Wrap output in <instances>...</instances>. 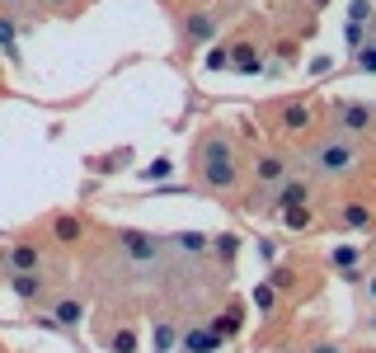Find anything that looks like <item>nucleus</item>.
<instances>
[{
  "label": "nucleus",
  "mask_w": 376,
  "mask_h": 353,
  "mask_svg": "<svg viewBox=\"0 0 376 353\" xmlns=\"http://www.w3.org/2000/svg\"><path fill=\"white\" fill-rule=\"evenodd\" d=\"M202 184L207 189H231L236 184V151H231L226 132H212L202 141Z\"/></svg>",
  "instance_id": "nucleus-1"
},
{
  "label": "nucleus",
  "mask_w": 376,
  "mask_h": 353,
  "mask_svg": "<svg viewBox=\"0 0 376 353\" xmlns=\"http://www.w3.org/2000/svg\"><path fill=\"white\" fill-rule=\"evenodd\" d=\"M353 165H357V151H353L348 137H329L320 151H315V170L320 174H348Z\"/></svg>",
  "instance_id": "nucleus-2"
},
{
  "label": "nucleus",
  "mask_w": 376,
  "mask_h": 353,
  "mask_svg": "<svg viewBox=\"0 0 376 353\" xmlns=\"http://www.w3.org/2000/svg\"><path fill=\"white\" fill-rule=\"evenodd\" d=\"M334 118H339V132H344V137H362L367 128H372V104L344 99V104L334 109Z\"/></svg>",
  "instance_id": "nucleus-3"
},
{
  "label": "nucleus",
  "mask_w": 376,
  "mask_h": 353,
  "mask_svg": "<svg viewBox=\"0 0 376 353\" xmlns=\"http://www.w3.org/2000/svg\"><path fill=\"white\" fill-rule=\"evenodd\" d=\"M118 245H123L132 259H141V264H146V259H160V241L146 236V231H118Z\"/></svg>",
  "instance_id": "nucleus-4"
},
{
  "label": "nucleus",
  "mask_w": 376,
  "mask_h": 353,
  "mask_svg": "<svg viewBox=\"0 0 376 353\" xmlns=\"http://www.w3.org/2000/svg\"><path fill=\"white\" fill-rule=\"evenodd\" d=\"M5 264H10V273H38V264H43V254H38V245H14L10 254H5Z\"/></svg>",
  "instance_id": "nucleus-5"
},
{
  "label": "nucleus",
  "mask_w": 376,
  "mask_h": 353,
  "mask_svg": "<svg viewBox=\"0 0 376 353\" xmlns=\"http://www.w3.org/2000/svg\"><path fill=\"white\" fill-rule=\"evenodd\" d=\"M278 128H282V132H306V128H311V109H306L301 99H296V104H282Z\"/></svg>",
  "instance_id": "nucleus-6"
},
{
  "label": "nucleus",
  "mask_w": 376,
  "mask_h": 353,
  "mask_svg": "<svg viewBox=\"0 0 376 353\" xmlns=\"http://www.w3.org/2000/svg\"><path fill=\"white\" fill-rule=\"evenodd\" d=\"M10 292L19 301H38L43 297V278L38 273H10Z\"/></svg>",
  "instance_id": "nucleus-7"
},
{
  "label": "nucleus",
  "mask_w": 376,
  "mask_h": 353,
  "mask_svg": "<svg viewBox=\"0 0 376 353\" xmlns=\"http://www.w3.org/2000/svg\"><path fill=\"white\" fill-rule=\"evenodd\" d=\"M254 179H259V184H282V179H287V161H282V156H259Z\"/></svg>",
  "instance_id": "nucleus-8"
},
{
  "label": "nucleus",
  "mask_w": 376,
  "mask_h": 353,
  "mask_svg": "<svg viewBox=\"0 0 376 353\" xmlns=\"http://www.w3.org/2000/svg\"><path fill=\"white\" fill-rule=\"evenodd\" d=\"M184 353H221V334L193 330V334H184Z\"/></svg>",
  "instance_id": "nucleus-9"
},
{
  "label": "nucleus",
  "mask_w": 376,
  "mask_h": 353,
  "mask_svg": "<svg viewBox=\"0 0 376 353\" xmlns=\"http://www.w3.org/2000/svg\"><path fill=\"white\" fill-rule=\"evenodd\" d=\"M306 198H311L306 179H287V184H282V193H278V208H296V203H306Z\"/></svg>",
  "instance_id": "nucleus-10"
},
{
  "label": "nucleus",
  "mask_w": 376,
  "mask_h": 353,
  "mask_svg": "<svg viewBox=\"0 0 376 353\" xmlns=\"http://www.w3.org/2000/svg\"><path fill=\"white\" fill-rule=\"evenodd\" d=\"M52 236L61 245H76V241H81V217H56L52 221Z\"/></svg>",
  "instance_id": "nucleus-11"
},
{
  "label": "nucleus",
  "mask_w": 376,
  "mask_h": 353,
  "mask_svg": "<svg viewBox=\"0 0 376 353\" xmlns=\"http://www.w3.org/2000/svg\"><path fill=\"white\" fill-rule=\"evenodd\" d=\"M372 221V212H367V203H348L344 212H339V226H353V231H362Z\"/></svg>",
  "instance_id": "nucleus-12"
},
{
  "label": "nucleus",
  "mask_w": 376,
  "mask_h": 353,
  "mask_svg": "<svg viewBox=\"0 0 376 353\" xmlns=\"http://www.w3.org/2000/svg\"><path fill=\"white\" fill-rule=\"evenodd\" d=\"M174 245H179L184 254H202V250H207V236H202V231H179Z\"/></svg>",
  "instance_id": "nucleus-13"
},
{
  "label": "nucleus",
  "mask_w": 376,
  "mask_h": 353,
  "mask_svg": "<svg viewBox=\"0 0 376 353\" xmlns=\"http://www.w3.org/2000/svg\"><path fill=\"white\" fill-rule=\"evenodd\" d=\"M212 28H216V14H193V19H188V43H198V38H207Z\"/></svg>",
  "instance_id": "nucleus-14"
},
{
  "label": "nucleus",
  "mask_w": 376,
  "mask_h": 353,
  "mask_svg": "<svg viewBox=\"0 0 376 353\" xmlns=\"http://www.w3.org/2000/svg\"><path fill=\"white\" fill-rule=\"evenodd\" d=\"M56 325H76V321H81L85 311H81V301H56Z\"/></svg>",
  "instance_id": "nucleus-15"
},
{
  "label": "nucleus",
  "mask_w": 376,
  "mask_h": 353,
  "mask_svg": "<svg viewBox=\"0 0 376 353\" xmlns=\"http://www.w3.org/2000/svg\"><path fill=\"white\" fill-rule=\"evenodd\" d=\"M169 174H174V161H165V156L141 170V179H146V184H151V179H169Z\"/></svg>",
  "instance_id": "nucleus-16"
},
{
  "label": "nucleus",
  "mask_w": 376,
  "mask_h": 353,
  "mask_svg": "<svg viewBox=\"0 0 376 353\" xmlns=\"http://www.w3.org/2000/svg\"><path fill=\"white\" fill-rule=\"evenodd\" d=\"M108 344H113V353H136V334L132 330H118V334H108Z\"/></svg>",
  "instance_id": "nucleus-17"
},
{
  "label": "nucleus",
  "mask_w": 376,
  "mask_h": 353,
  "mask_svg": "<svg viewBox=\"0 0 376 353\" xmlns=\"http://www.w3.org/2000/svg\"><path fill=\"white\" fill-rule=\"evenodd\" d=\"M282 212H287V226H292V231H306V226H311V208H306V203H301V208H282Z\"/></svg>",
  "instance_id": "nucleus-18"
},
{
  "label": "nucleus",
  "mask_w": 376,
  "mask_h": 353,
  "mask_svg": "<svg viewBox=\"0 0 376 353\" xmlns=\"http://www.w3.org/2000/svg\"><path fill=\"white\" fill-rule=\"evenodd\" d=\"M216 254H221V259H236V250H240V236H231V231H226V236H216Z\"/></svg>",
  "instance_id": "nucleus-19"
},
{
  "label": "nucleus",
  "mask_w": 376,
  "mask_h": 353,
  "mask_svg": "<svg viewBox=\"0 0 376 353\" xmlns=\"http://www.w3.org/2000/svg\"><path fill=\"white\" fill-rule=\"evenodd\" d=\"M0 48L19 61V48H14V24H10V19H0Z\"/></svg>",
  "instance_id": "nucleus-20"
},
{
  "label": "nucleus",
  "mask_w": 376,
  "mask_h": 353,
  "mask_svg": "<svg viewBox=\"0 0 376 353\" xmlns=\"http://www.w3.org/2000/svg\"><path fill=\"white\" fill-rule=\"evenodd\" d=\"M254 306H259V311H273V306H278V292L259 283V288H254Z\"/></svg>",
  "instance_id": "nucleus-21"
},
{
  "label": "nucleus",
  "mask_w": 376,
  "mask_h": 353,
  "mask_svg": "<svg viewBox=\"0 0 376 353\" xmlns=\"http://www.w3.org/2000/svg\"><path fill=\"white\" fill-rule=\"evenodd\" d=\"M169 349H174V330L160 325V330H156V353H169Z\"/></svg>",
  "instance_id": "nucleus-22"
},
{
  "label": "nucleus",
  "mask_w": 376,
  "mask_h": 353,
  "mask_svg": "<svg viewBox=\"0 0 376 353\" xmlns=\"http://www.w3.org/2000/svg\"><path fill=\"white\" fill-rule=\"evenodd\" d=\"M357 52H362V57H357V66H362V71H376V48H372V43H362Z\"/></svg>",
  "instance_id": "nucleus-23"
},
{
  "label": "nucleus",
  "mask_w": 376,
  "mask_h": 353,
  "mask_svg": "<svg viewBox=\"0 0 376 353\" xmlns=\"http://www.w3.org/2000/svg\"><path fill=\"white\" fill-rule=\"evenodd\" d=\"M367 19H372V5H367V0H353V24L362 28Z\"/></svg>",
  "instance_id": "nucleus-24"
},
{
  "label": "nucleus",
  "mask_w": 376,
  "mask_h": 353,
  "mask_svg": "<svg viewBox=\"0 0 376 353\" xmlns=\"http://www.w3.org/2000/svg\"><path fill=\"white\" fill-rule=\"evenodd\" d=\"M353 259H357V250H348V245H344V250H334V264H339V269L353 273Z\"/></svg>",
  "instance_id": "nucleus-25"
},
{
  "label": "nucleus",
  "mask_w": 376,
  "mask_h": 353,
  "mask_svg": "<svg viewBox=\"0 0 376 353\" xmlns=\"http://www.w3.org/2000/svg\"><path fill=\"white\" fill-rule=\"evenodd\" d=\"M221 66H231V52H226V48H216V52L207 57V71H221Z\"/></svg>",
  "instance_id": "nucleus-26"
},
{
  "label": "nucleus",
  "mask_w": 376,
  "mask_h": 353,
  "mask_svg": "<svg viewBox=\"0 0 376 353\" xmlns=\"http://www.w3.org/2000/svg\"><path fill=\"white\" fill-rule=\"evenodd\" d=\"M329 66H334V61H329V57H315V61H311V76H324V71H329Z\"/></svg>",
  "instance_id": "nucleus-27"
},
{
  "label": "nucleus",
  "mask_w": 376,
  "mask_h": 353,
  "mask_svg": "<svg viewBox=\"0 0 376 353\" xmlns=\"http://www.w3.org/2000/svg\"><path fill=\"white\" fill-rule=\"evenodd\" d=\"M48 5H52V10H66V5H71V0H48Z\"/></svg>",
  "instance_id": "nucleus-28"
},
{
  "label": "nucleus",
  "mask_w": 376,
  "mask_h": 353,
  "mask_svg": "<svg viewBox=\"0 0 376 353\" xmlns=\"http://www.w3.org/2000/svg\"><path fill=\"white\" fill-rule=\"evenodd\" d=\"M315 5H329V0H315Z\"/></svg>",
  "instance_id": "nucleus-29"
}]
</instances>
